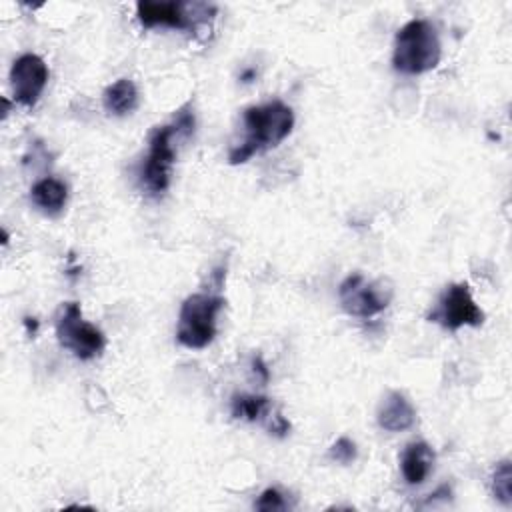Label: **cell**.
<instances>
[{"instance_id": "cell-16", "label": "cell", "mask_w": 512, "mask_h": 512, "mask_svg": "<svg viewBox=\"0 0 512 512\" xmlns=\"http://www.w3.org/2000/svg\"><path fill=\"white\" fill-rule=\"evenodd\" d=\"M328 456H330L334 462H338V464H350V462L356 460L358 450H356V444H354L348 436H342V438H338V440L330 446Z\"/></svg>"}, {"instance_id": "cell-8", "label": "cell", "mask_w": 512, "mask_h": 512, "mask_svg": "<svg viewBox=\"0 0 512 512\" xmlns=\"http://www.w3.org/2000/svg\"><path fill=\"white\" fill-rule=\"evenodd\" d=\"M48 66L38 54H22L14 60L10 70V84L14 100L20 106L32 108L48 84Z\"/></svg>"}, {"instance_id": "cell-5", "label": "cell", "mask_w": 512, "mask_h": 512, "mask_svg": "<svg viewBox=\"0 0 512 512\" xmlns=\"http://www.w3.org/2000/svg\"><path fill=\"white\" fill-rule=\"evenodd\" d=\"M338 298L346 314L356 318H370L390 304L392 288H388L384 282L368 280L360 272H354L342 280Z\"/></svg>"}, {"instance_id": "cell-17", "label": "cell", "mask_w": 512, "mask_h": 512, "mask_svg": "<svg viewBox=\"0 0 512 512\" xmlns=\"http://www.w3.org/2000/svg\"><path fill=\"white\" fill-rule=\"evenodd\" d=\"M254 508H258V510H284L286 502H284V496L276 488H266L258 496V500L254 502Z\"/></svg>"}, {"instance_id": "cell-3", "label": "cell", "mask_w": 512, "mask_h": 512, "mask_svg": "<svg viewBox=\"0 0 512 512\" xmlns=\"http://www.w3.org/2000/svg\"><path fill=\"white\" fill-rule=\"evenodd\" d=\"M220 288L208 292L190 294L178 314L176 338L186 348H206L216 336V316L224 306V298L218 294Z\"/></svg>"}, {"instance_id": "cell-9", "label": "cell", "mask_w": 512, "mask_h": 512, "mask_svg": "<svg viewBox=\"0 0 512 512\" xmlns=\"http://www.w3.org/2000/svg\"><path fill=\"white\" fill-rule=\"evenodd\" d=\"M194 6L182 2H138L136 14L142 26L146 28H192L194 20L190 18V10Z\"/></svg>"}, {"instance_id": "cell-4", "label": "cell", "mask_w": 512, "mask_h": 512, "mask_svg": "<svg viewBox=\"0 0 512 512\" xmlns=\"http://www.w3.org/2000/svg\"><path fill=\"white\" fill-rule=\"evenodd\" d=\"M56 336L60 346L68 348L80 360H90L98 356L106 346L104 334L94 324L82 318V310L76 302H68L58 316Z\"/></svg>"}, {"instance_id": "cell-7", "label": "cell", "mask_w": 512, "mask_h": 512, "mask_svg": "<svg viewBox=\"0 0 512 512\" xmlns=\"http://www.w3.org/2000/svg\"><path fill=\"white\" fill-rule=\"evenodd\" d=\"M174 132H176L174 126H158L150 134L148 156H146V162L142 168V184L152 194L164 192L170 184L172 164L176 158V152L172 146Z\"/></svg>"}, {"instance_id": "cell-1", "label": "cell", "mask_w": 512, "mask_h": 512, "mask_svg": "<svg viewBox=\"0 0 512 512\" xmlns=\"http://www.w3.org/2000/svg\"><path fill=\"white\" fill-rule=\"evenodd\" d=\"M246 138L228 154L230 164H242L256 152L278 146L294 128V112L280 100L244 110Z\"/></svg>"}, {"instance_id": "cell-12", "label": "cell", "mask_w": 512, "mask_h": 512, "mask_svg": "<svg viewBox=\"0 0 512 512\" xmlns=\"http://www.w3.org/2000/svg\"><path fill=\"white\" fill-rule=\"evenodd\" d=\"M30 200L36 208H40L44 214H58L66 206L68 200V188L58 178H42L38 180L30 190Z\"/></svg>"}, {"instance_id": "cell-13", "label": "cell", "mask_w": 512, "mask_h": 512, "mask_svg": "<svg viewBox=\"0 0 512 512\" xmlns=\"http://www.w3.org/2000/svg\"><path fill=\"white\" fill-rule=\"evenodd\" d=\"M136 106H138V90L132 80L120 78L104 90V108L110 114L124 116L136 110Z\"/></svg>"}, {"instance_id": "cell-11", "label": "cell", "mask_w": 512, "mask_h": 512, "mask_svg": "<svg viewBox=\"0 0 512 512\" xmlns=\"http://www.w3.org/2000/svg\"><path fill=\"white\" fill-rule=\"evenodd\" d=\"M434 466V450L426 442H412L402 452L400 468L408 484H422Z\"/></svg>"}, {"instance_id": "cell-10", "label": "cell", "mask_w": 512, "mask_h": 512, "mask_svg": "<svg viewBox=\"0 0 512 512\" xmlns=\"http://www.w3.org/2000/svg\"><path fill=\"white\" fill-rule=\"evenodd\" d=\"M416 420V410L402 392H390L378 408V424L388 432H404Z\"/></svg>"}, {"instance_id": "cell-15", "label": "cell", "mask_w": 512, "mask_h": 512, "mask_svg": "<svg viewBox=\"0 0 512 512\" xmlns=\"http://www.w3.org/2000/svg\"><path fill=\"white\" fill-rule=\"evenodd\" d=\"M492 492L498 502L504 506L512 504V470L510 460H502L496 464L494 476H492Z\"/></svg>"}, {"instance_id": "cell-14", "label": "cell", "mask_w": 512, "mask_h": 512, "mask_svg": "<svg viewBox=\"0 0 512 512\" xmlns=\"http://www.w3.org/2000/svg\"><path fill=\"white\" fill-rule=\"evenodd\" d=\"M270 412V400L256 394H236L232 398V416L242 420H258Z\"/></svg>"}, {"instance_id": "cell-18", "label": "cell", "mask_w": 512, "mask_h": 512, "mask_svg": "<svg viewBox=\"0 0 512 512\" xmlns=\"http://www.w3.org/2000/svg\"><path fill=\"white\" fill-rule=\"evenodd\" d=\"M256 370L262 374V380H268V370H266L262 358H256V360H254V372H256Z\"/></svg>"}, {"instance_id": "cell-6", "label": "cell", "mask_w": 512, "mask_h": 512, "mask_svg": "<svg viewBox=\"0 0 512 512\" xmlns=\"http://www.w3.org/2000/svg\"><path fill=\"white\" fill-rule=\"evenodd\" d=\"M428 318L448 330H458L462 326H480L484 322V312L476 306L468 284L458 282L444 290L438 306Z\"/></svg>"}, {"instance_id": "cell-2", "label": "cell", "mask_w": 512, "mask_h": 512, "mask_svg": "<svg viewBox=\"0 0 512 512\" xmlns=\"http://www.w3.org/2000/svg\"><path fill=\"white\" fill-rule=\"evenodd\" d=\"M442 56V44L438 30L430 20L414 18L406 22L394 40L392 64L402 74H424L438 66Z\"/></svg>"}]
</instances>
